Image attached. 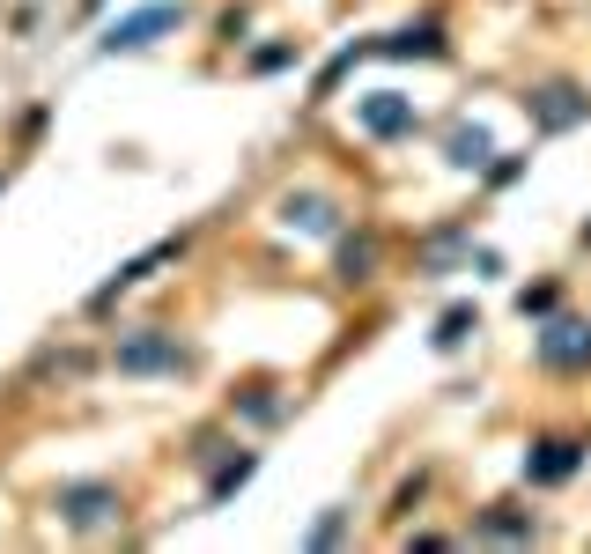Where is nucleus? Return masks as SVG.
<instances>
[{
  "label": "nucleus",
  "instance_id": "nucleus-12",
  "mask_svg": "<svg viewBox=\"0 0 591 554\" xmlns=\"http://www.w3.org/2000/svg\"><path fill=\"white\" fill-rule=\"evenodd\" d=\"M370 266H377L370 244H340V274H348V281H370Z\"/></svg>",
  "mask_w": 591,
  "mask_h": 554
},
{
  "label": "nucleus",
  "instance_id": "nucleus-14",
  "mask_svg": "<svg viewBox=\"0 0 591 554\" xmlns=\"http://www.w3.org/2000/svg\"><path fill=\"white\" fill-rule=\"evenodd\" d=\"M518 311H525V318H532V311H555V289H525V296H518Z\"/></svg>",
  "mask_w": 591,
  "mask_h": 554
},
{
  "label": "nucleus",
  "instance_id": "nucleus-7",
  "mask_svg": "<svg viewBox=\"0 0 591 554\" xmlns=\"http://www.w3.org/2000/svg\"><path fill=\"white\" fill-rule=\"evenodd\" d=\"M362 126L385 133V141H392V133H414V104L407 97H370V104H362Z\"/></svg>",
  "mask_w": 591,
  "mask_h": 554
},
{
  "label": "nucleus",
  "instance_id": "nucleus-3",
  "mask_svg": "<svg viewBox=\"0 0 591 554\" xmlns=\"http://www.w3.org/2000/svg\"><path fill=\"white\" fill-rule=\"evenodd\" d=\"M540 362H547V370H577V362H591V326L555 318V326L540 333Z\"/></svg>",
  "mask_w": 591,
  "mask_h": 554
},
{
  "label": "nucleus",
  "instance_id": "nucleus-5",
  "mask_svg": "<svg viewBox=\"0 0 591 554\" xmlns=\"http://www.w3.org/2000/svg\"><path fill=\"white\" fill-rule=\"evenodd\" d=\"M281 222H289V229H311V237H333V229H340L333 200H318V193H289V200H281Z\"/></svg>",
  "mask_w": 591,
  "mask_h": 554
},
{
  "label": "nucleus",
  "instance_id": "nucleus-8",
  "mask_svg": "<svg viewBox=\"0 0 591 554\" xmlns=\"http://www.w3.org/2000/svg\"><path fill=\"white\" fill-rule=\"evenodd\" d=\"M444 148H451V163H459V170H488V156H495V141H488L481 126H466V119L451 126V141H444Z\"/></svg>",
  "mask_w": 591,
  "mask_h": 554
},
{
  "label": "nucleus",
  "instance_id": "nucleus-1",
  "mask_svg": "<svg viewBox=\"0 0 591 554\" xmlns=\"http://www.w3.org/2000/svg\"><path fill=\"white\" fill-rule=\"evenodd\" d=\"M178 23H185V8H178V0H156V8H133V15H119V23H111V30L97 37V52H104V60H111V52H148V45H156L163 30H178Z\"/></svg>",
  "mask_w": 591,
  "mask_h": 554
},
{
  "label": "nucleus",
  "instance_id": "nucleus-13",
  "mask_svg": "<svg viewBox=\"0 0 591 554\" xmlns=\"http://www.w3.org/2000/svg\"><path fill=\"white\" fill-rule=\"evenodd\" d=\"M340 532H348V518H340V510H326V518H318V525H311V540H318V547H333V540H340Z\"/></svg>",
  "mask_w": 591,
  "mask_h": 554
},
{
  "label": "nucleus",
  "instance_id": "nucleus-4",
  "mask_svg": "<svg viewBox=\"0 0 591 554\" xmlns=\"http://www.w3.org/2000/svg\"><path fill=\"white\" fill-rule=\"evenodd\" d=\"M577 466H584V444H569V436H555V444H540V451L525 458V473H532V481H547V488L569 481Z\"/></svg>",
  "mask_w": 591,
  "mask_h": 554
},
{
  "label": "nucleus",
  "instance_id": "nucleus-6",
  "mask_svg": "<svg viewBox=\"0 0 591 554\" xmlns=\"http://www.w3.org/2000/svg\"><path fill=\"white\" fill-rule=\"evenodd\" d=\"M111 510H119V495H111V488H67V495H60V518H67V525H82V532H89V525H104Z\"/></svg>",
  "mask_w": 591,
  "mask_h": 554
},
{
  "label": "nucleus",
  "instance_id": "nucleus-10",
  "mask_svg": "<svg viewBox=\"0 0 591 554\" xmlns=\"http://www.w3.org/2000/svg\"><path fill=\"white\" fill-rule=\"evenodd\" d=\"M466 333H473V311H466V303H451V311L436 318V348H466Z\"/></svg>",
  "mask_w": 591,
  "mask_h": 554
},
{
  "label": "nucleus",
  "instance_id": "nucleus-2",
  "mask_svg": "<svg viewBox=\"0 0 591 554\" xmlns=\"http://www.w3.org/2000/svg\"><path fill=\"white\" fill-rule=\"evenodd\" d=\"M185 362V348L170 333H133V340H119V370H133V377H148V370H178Z\"/></svg>",
  "mask_w": 591,
  "mask_h": 554
},
{
  "label": "nucleus",
  "instance_id": "nucleus-11",
  "mask_svg": "<svg viewBox=\"0 0 591 554\" xmlns=\"http://www.w3.org/2000/svg\"><path fill=\"white\" fill-rule=\"evenodd\" d=\"M377 52H392V60H407V52H422V60H436V52H444V45H436V30H407V37H385V45H377Z\"/></svg>",
  "mask_w": 591,
  "mask_h": 554
},
{
  "label": "nucleus",
  "instance_id": "nucleus-9",
  "mask_svg": "<svg viewBox=\"0 0 591 554\" xmlns=\"http://www.w3.org/2000/svg\"><path fill=\"white\" fill-rule=\"evenodd\" d=\"M532 111H540V126H577L591 104L577 97V89H540V97H532Z\"/></svg>",
  "mask_w": 591,
  "mask_h": 554
}]
</instances>
